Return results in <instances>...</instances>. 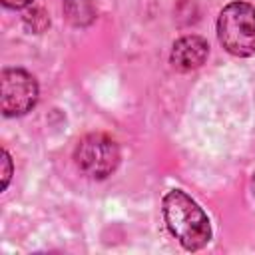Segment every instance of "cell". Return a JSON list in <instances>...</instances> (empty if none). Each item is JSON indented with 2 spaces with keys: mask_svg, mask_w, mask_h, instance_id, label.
<instances>
[{
  "mask_svg": "<svg viewBox=\"0 0 255 255\" xmlns=\"http://www.w3.org/2000/svg\"><path fill=\"white\" fill-rule=\"evenodd\" d=\"M207 54H209L207 40L201 36L189 34L173 42L169 62L177 72H191L203 66V62L207 60Z\"/></svg>",
  "mask_w": 255,
  "mask_h": 255,
  "instance_id": "5b68a950",
  "label": "cell"
},
{
  "mask_svg": "<svg viewBox=\"0 0 255 255\" xmlns=\"http://www.w3.org/2000/svg\"><path fill=\"white\" fill-rule=\"evenodd\" d=\"M64 16L72 26L84 28L96 20V8L92 0H64Z\"/></svg>",
  "mask_w": 255,
  "mask_h": 255,
  "instance_id": "8992f818",
  "label": "cell"
},
{
  "mask_svg": "<svg viewBox=\"0 0 255 255\" xmlns=\"http://www.w3.org/2000/svg\"><path fill=\"white\" fill-rule=\"evenodd\" d=\"M12 171H14V167H12L10 153H8L6 149H2V189L8 187V183H10V179H12Z\"/></svg>",
  "mask_w": 255,
  "mask_h": 255,
  "instance_id": "ba28073f",
  "label": "cell"
},
{
  "mask_svg": "<svg viewBox=\"0 0 255 255\" xmlns=\"http://www.w3.org/2000/svg\"><path fill=\"white\" fill-rule=\"evenodd\" d=\"M163 219L169 233L187 251H199L211 239V225L207 213L199 203L181 189H171L161 201Z\"/></svg>",
  "mask_w": 255,
  "mask_h": 255,
  "instance_id": "6da1fadb",
  "label": "cell"
},
{
  "mask_svg": "<svg viewBox=\"0 0 255 255\" xmlns=\"http://www.w3.org/2000/svg\"><path fill=\"white\" fill-rule=\"evenodd\" d=\"M253 193H255V173H253Z\"/></svg>",
  "mask_w": 255,
  "mask_h": 255,
  "instance_id": "30bf717a",
  "label": "cell"
},
{
  "mask_svg": "<svg viewBox=\"0 0 255 255\" xmlns=\"http://www.w3.org/2000/svg\"><path fill=\"white\" fill-rule=\"evenodd\" d=\"M38 102V82L22 68H6L0 76V108L4 118H18Z\"/></svg>",
  "mask_w": 255,
  "mask_h": 255,
  "instance_id": "277c9868",
  "label": "cell"
},
{
  "mask_svg": "<svg viewBox=\"0 0 255 255\" xmlns=\"http://www.w3.org/2000/svg\"><path fill=\"white\" fill-rule=\"evenodd\" d=\"M24 24L28 30H32L34 34H40L44 32L48 26H50V18L48 14L42 10V8H30L26 14H24Z\"/></svg>",
  "mask_w": 255,
  "mask_h": 255,
  "instance_id": "52a82bcc",
  "label": "cell"
},
{
  "mask_svg": "<svg viewBox=\"0 0 255 255\" xmlns=\"http://www.w3.org/2000/svg\"><path fill=\"white\" fill-rule=\"evenodd\" d=\"M217 38L237 58L255 56V6L241 0L229 2L219 12Z\"/></svg>",
  "mask_w": 255,
  "mask_h": 255,
  "instance_id": "7a4b0ae2",
  "label": "cell"
},
{
  "mask_svg": "<svg viewBox=\"0 0 255 255\" xmlns=\"http://www.w3.org/2000/svg\"><path fill=\"white\" fill-rule=\"evenodd\" d=\"M0 2H2V6L10 8V10H20V8L30 6L34 0H0Z\"/></svg>",
  "mask_w": 255,
  "mask_h": 255,
  "instance_id": "9c48e42d",
  "label": "cell"
},
{
  "mask_svg": "<svg viewBox=\"0 0 255 255\" xmlns=\"http://www.w3.org/2000/svg\"><path fill=\"white\" fill-rule=\"evenodd\" d=\"M120 159L122 153L116 139L102 131L84 135L74 149V161L78 169L92 179L110 177L118 169Z\"/></svg>",
  "mask_w": 255,
  "mask_h": 255,
  "instance_id": "3957f363",
  "label": "cell"
}]
</instances>
